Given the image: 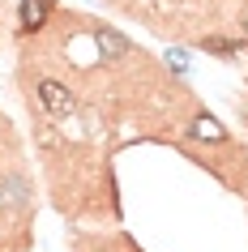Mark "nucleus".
<instances>
[{
	"instance_id": "nucleus-1",
	"label": "nucleus",
	"mask_w": 248,
	"mask_h": 252,
	"mask_svg": "<svg viewBox=\"0 0 248 252\" xmlns=\"http://www.w3.org/2000/svg\"><path fill=\"white\" fill-rule=\"evenodd\" d=\"M56 0H22V9H17V34L22 39H35L43 30L56 22Z\"/></svg>"
},
{
	"instance_id": "nucleus-4",
	"label": "nucleus",
	"mask_w": 248,
	"mask_h": 252,
	"mask_svg": "<svg viewBox=\"0 0 248 252\" xmlns=\"http://www.w3.org/2000/svg\"><path fill=\"white\" fill-rule=\"evenodd\" d=\"M26 248V239H17L13 231H4V226H0V252H22Z\"/></svg>"
},
{
	"instance_id": "nucleus-2",
	"label": "nucleus",
	"mask_w": 248,
	"mask_h": 252,
	"mask_svg": "<svg viewBox=\"0 0 248 252\" xmlns=\"http://www.w3.org/2000/svg\"><path fill=\"white\" fill-rule=\"evenodd\" d=\"M73 248L77 252H142L133 239H124V235H77Z\"/></svg>"
},
{
	"instance_id": "nucleus-3",
	"label": "nucleus",
	"mask_w": 248,
	"mask_h": 252,
	"mask_svg": "<svg viewBox=\"0 0 248 252\" xmlns=\"http://www.w3.org/2000/svg\"><path fill=\"white\" fill-rule=\"evenodd\" d=\"M197 47H201V52H214V56H227V60H231V56H240V52H244V39H222V34H201V39H197Z\"/></svg>"
}]
</instances>
